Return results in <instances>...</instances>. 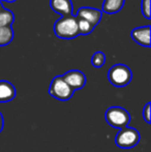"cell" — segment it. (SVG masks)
<instances>
[{
  "mask_svg": "<svg viewBox=\"0 0 151 152\" xmlns=\"http://www.w3.org/2000/svg\"><path fill=\"white\" fill-rule=\"evenodd\" d=\"M49 94L58 100L66 102V100L71 98L74 94V90L64 82L62 76H57L51 82L50 88H49Z\"/></svg>",
  "mask_w": 151,
  "mask_h": 152,
  "instance_id": "5b68a950",
  "label": "cell"
},
{
  "mask_svg": "<svg viewBox=\"0 0 151 152\" xmlns=\"http://www.w3.org/2000/svg\"><path fill=\"white\" fill-rule=\"evenodd\" d=\"M3 10H4V7H3V4H2V1H0V12H1Z\"/></svg>",
  "mask_w": 151,
  "mask_h": 152,
  "instance_id": "d6986e66",
  "label": "cell"
},
{
  "mask_svg": "<svg viewBox=\"0 0 151 152\" xmlns=\"http://www.w3.org/2000/svg\"><path fill=\"white\" fill-rule=\"evenodd\" d=\"M50 7L62 17L73 16L74 7L71 0H50Z\"/></svg>",
  "mask_w": 151,
  "mask_h": 152,
  "instance_id": "9c48e42d",
  "label": "cell"
},
{
  "mask_svg": "<svg viewBox=\"0 0 151 152\" xmlns=\"http://www.w3.org/2000/svg\"><path fill=\"white\" fill-rule=\"evenodd\" d=\"M3 127H4V119H3V115L0 113V132L3 130Z\"/></svg>",
  "mask_w": 151,
  "mask_h": 152,
  "instance_id": "ac0fdd59",
  "label": "cell"
},
{
  "mask_svg": "<svg viewBox=\"0 0 151 152\" xmlns=\"http://www.w3.org/2000/svg\"><path fill=\"white\" fill-rule=\"evenodd\" d=\"M125 0H105L103 4V12L106 14H115L122 10Z\"/></svg>",
  "mask_w": 151,
  "mask_h": 152,
  "instance_id": "8fae6325",
  "label": "cell"
},
{
  "mask_svg": "<svg viewBox=\"0 0 151 152\" xmlns=\"http://www.w3.org/2000/svg\"><path fill=\"white\" fill-rule=\"evenodd\" d=\"M16 97V88L8 81H0V104L9 102Z\"/></svg>",
  "mask_w": 151,
  "mask_h": 152,
  "instance_id": "30bf717a",
  "label": "cell"
},
{
  "mask_svg": "<svg viewBox=\"0 0 151 152\" xmlns=\"http://www.w3.org/2000/svg\"><path fill=\"white\" fill-rule=\"evenodd\" d=\"M150 109H151V104H150V102H147V104H146V106H145V108H144V110H143V118L148 124L151 123Z\"/></svg>",
  "mask_w": 151,
  "mask_h": 152,
  "instance_id": "e0dca14e",
  "label": "cell"
},
{
  "mask_svg": "<svg viewBox=\"0 0 151 152\" xmlns=\"http://www.w3.org/2000/svg\"><path fill=\"white\" fill-rule=\"evenodd\" d=\"M14 22H15L14 12H12V10L4 8V10L0 12V28L12 26Z\"/></svg>",
  "mask_w": 151,
  "mask_h": 152,
  "instance_id": "4fadbf2b",
  "label": "cell"
},
{
  "mask_svg": "<svg viewBox=\"0 0 151 152\" xmlns=\"http://www.w3.org/2000/svg\"><path fill=\"white\" fill-rule=\"evenodd\" d=\"M106 63V55L103 52H96L91 58V64L94 67H101Z\"/></svg>",
  "mask_w": 151,
  "mask_h": 152,
  "instance_id": "9a60e30c",
  "label": "cell"
},
{
  "mask_svg": "<svg viewBox=\"0 0 151 152\" xmlns=\"http://www.w3.org/2000/svg\"><path fill=\"white\" fill-rule=\"evenodd\" d=\"M14 36L15 33L12 26L0 28V47H3L10 44L12 42V39H14Z\"/></svg>",
  "mask_w": 151,
  "mask_h": 152,
  "instance_id": "7c38bea8",
  "label": "cell"
},
{
  "mask_svg": "<svg viewBox=\"0 0 151 152\" xmlns=\"http://www.w3.org/2000/svg\"><path fill=\"white\" fill-rule=\"evenodd\" d=\"M141 10L143 16L145 17L146 19L151 18L150 16V0H142L141 1Z\"/></svg>",
  "mask_w": 151,
  "mask_h": 152,
  "instance_id": "2e32d148",
  "label": "cell"
},
{
  "mask_svg": "<svg viewBox=\"0 0 151 152\" xmlns=\"http://www.w3.org/2000/svg\"><path fill=\"white\" fill-rule=\"evenodd\" d=\"M140 134L133 127H124L118 132L115 138V143L119 148L129 149L137 146L140 142Z\"/></svg>",
  "mask_w": 151,
  "mask_h": 152,
  "instance_id": "277c9868",
  "label": "cell"
},
{
  "mask_svg": "<svg viewBox=\"0 0 151 152\" xmlns=\"http://www.w3.org/2000/svg\"><path fill=\"white\" fill-rule=\"evenodd\" d=\"M150 26L138 27V28L133 29L131 31V37L137 44L140 46L149 48L150 47Z\"/></svg>",
  "mask_w": 151,
  "mask_h": 152,
  "instance_id": "ba28073f",
  "label": "cell"
},
{
  "mask_svg": "<svg viewBox=\"0 0 151 152\" xmlns=\"http://www.w3.org/2000/svg\"><path fill=\"white\" fill-rule=\"evenodd\" d=\"M76 18H77V23H78V28H79V33H80V35H88V34H90L91 32L93 31V29L95 28L92 24H90V23L87 22V21L83 20V19H81V18H78V17H76Z\"/></svg>",
  "mask_w": 151,
  "mask_h": 152,
  "instance_id": "5bb4252c",
  "label": "cell"
},
{
  "mask_svg": "<svg viewBox=\"0 0 151 152\" xmlns=\"http://www.w3.org/2000/svg\"><path fill=\"white\" fill-rule=\"evenodd\" d=\"M54 32L57 37L63 39H71L80 35L76 16L61 17L58 19L54 25Z\"/></svg>",
  "mask_w": 151,
  "mask_h": 152,
  "instance_id": "6da1fadb",
  "label": "cell"
},
{
  "mask_svg": "<svg viewBox=\"0 0 151 152\" xmlns=\"http://www.w3.org/2000/svg\"><path fill=\"white\" fill-rule=\"evenodd\" d=\"M0 1H7V2H15L17 0H0Z\"/></svg>",
  "mask_w": 151,
  "mask_h": 152,
  "instance_id": "ffe728a7",
  "label": "cell"
},
{
  "mask_svg": "<svg viewBox=\"0 0 151 152\" xmlns=\"http://www.w3.org/2000/svg\"><path fill=\"white\" fill-rule=\"evenodd\" d=\"M107 123L110 126L118 129L127 127L131 122V115L125 109L121 107H111L107 110L105 114Z\"/></svg>",
  "mask_w": 151,
  "mask_h": 152,
  "instance_id": "3957f363",
  "label": "cell"
},
{
  "mask_svg": "<svg viewBox=\"0 0 151 152\" xmlns=\"http://www.w3.org/2000/svg\"><path fill=\"white\" fill-rule=\"evenodd\" d=\"M76 17L87 21V22H89L90 24H92L93 26L95 27L101 22V17H103V12H101V10H97V8L81 7V8H79Z\"/></svg>",
  "mask_w": 151,
  "mask_h": 152,
  "instance_id": "52a82bcc",
  "label": "cell"
},
{
  "mask_svg": "<svg viewBox=\"0 0 151 152\" xmlns=\"http://www.w3.org/2000/svg\"><path fill=\"white\" fill-rule=\"evenodd\" d=\"M108 79L113 86L121 88L131 83L133 79V72L128 66L124 64H115L108 72Z\"/></svg>",
  "mask_w": 151,
  "mask_h": 152,
  "instance_id": "7a4b0ae2",
  "label": "cell"
},
{
  "mask_svg": "<svg viewBox=\"0 0 151 152\" xmlns=\"http://www.w3.org/2000/svg\"><path fill=\"white\" fill-rule=\"evenodd\" d=\"M62 79L64 82L73 89L75 90H80L86 85V76L83 74L81 70H69V72H65L62 76Z\"/></svg>",
  "mask_w": 151,
  "mask_h": 152,
  "instance_id": "8992f818",
  "label": "cell"
}]
</instances>
